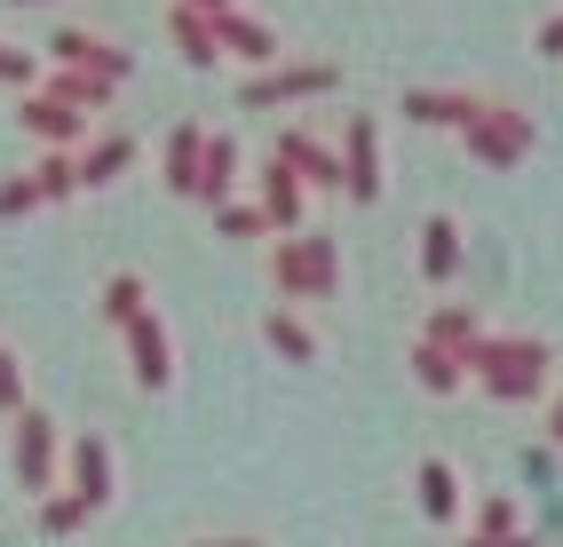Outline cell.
Segmentation results:
<instances>
[{
    "mask_svg": "<svg viewBox=\"0 0 563 547\" xmlns=\"http://www.w3.org/2000/svg\"><path fill=\"white\" fill-rule=\"evenodd\" d=\"M48 468H56V428H48L41 413H24V421H16V477H24L32 492H48Z\"/></svg>",
    "mask_w": 563,
    "mask_h": 547,
    "instance_id": "obj_1",
    "label": "cell"
},
{
    "mask_svg": "<svg viewBox=\"0 0 563 547\" xmlns=\"http://www.w3.org/2000/svg\"><path fill=\"white\" fill-rule=\"evenodd\" d=\"M278 278L294 286V294H325V286H333V246H325V238L286 246V254H278Z\"/></svg>",
    "mask_w": 563,
    "mask_h": 547,
    "instance_id": "obj_2",
    "label": "cell"
},
{
    "mask_svg": "<svg viewBox=\"0 0 563 547\" xmlns=\"http://www.w3.org/2000/svg\"><path fill=\"white\" fill-rule=\"evenodd\" d=\"M71 484H80V500H88V507H103V500H111V453L96 445V436H88V445H71Z\"/></svg>",
    "mask_w": 563,
    "mask_h": 547,
    "instance_id": "obj_3",
    "label": "cell"
},
{
    "mask_svg": "<svg viewBox=\"0 0 563 547\" xmlns=\"http://www.w3.org/2000/svg\"><path fill=\"white\" fill-rule=\"evenodd\" d=\"M128 342H135V381L159 389L167 381V334H159L152 317H128Z\"/></svg>",
    "mask_w": 563,
    "mask_h": 547,
    "instance_id": "obj_4",
    "label": "cell"
},
{
    "mask_svg": "<svg viewBox=\"0 0 563 547\" xmlns=\"http://www.w3.org/2000/svg\"><path fill=\"white\" fill-rule=\"evenodd\" d=\"M199 167H207V135L199 127H175L167 135V182H175V191H199Z\"/></svg>",
    "mask_w": 563,
    "mask_h": 547,
    "instance_id": "obj_5",
    "label": "cell"
},
{
    "mask_svg": "<svg viewBox=\"0 0 563 547\" xmlns=\"http://www.w3.org/2000/svg\"><path fill=\"white\" fill-rule=\"evenodd\" d=\"M310 88H333V71H325V64H302V71H278V80H262V88H246V103H286V96H310Z\"/></svg>",
    "mask_w": 563,
    "mask_h": 547,
    "instance_id": "obj_6",
    "label": "cell"
},
{
    "mask_svg": "<svg viewBox=\"0 0 563 547\" xmlns=\"http://www.w3.org/2000/svg\"><path fill=\"white\" fill-rule=\"evenodd\" d=\"M214 32H222L231 56H246V64H271V56H278V41H271L262 24H246V16H214Z\"/></svg>",
    "mask_w": 563,
    "mask_h": 547,
    "instance_id": "obj_7",
    "label": "cell"
},
{
    "mask_svg": "<svg viewBox=\"0 0 563 547\" xmlns=\"http://www.w3.org/2000/svg\"><path fill=\"white\" fill-rule=\"evenodd\" d=\"M32 127H41L48 143H71V135H80V112H71V103L64 96H41V103H32V112H24Z\"/></svg>",
    "mask_w": 563,
    "mask_h": 547,
    "instance_id": "obj_8",
    "label": "cell"
},
{
    "mask_svg": "<svg viewBox=\"0 0 563 547\" xmlns=\"http://www.w3.org/2000/svg\"><path fill=\"white\" fill-rule=\"evenodd\" d=\"M103 310L120 317V325H128V317H143V278H111V286H103Z\"/></svg>",
    "mask_w": 563,
    "mask_h": 547,
    "instance_id": "obj_9",
    "label": "cell"
},
{
    "mask_svg": "<svg viewBox=\"0 0 563 547\" xmlns=\"http://www.w3.org/2000/svg\"><path fill=\"white\" fill-rule=\"evenodd\" d=\"M421 492H429V516H453V468H421Z\"/></svg>",
    "mask_w": 563,
    "mask_h": 547,
    "instance_id": "obj_10",
    "label": "cell"
},
{
    "mask_svg": "<svg viewBox=\"0 0 563 547\" xmlns=\"http://www.w3.org/2000/svg\"><path fill=\"white\" fill-rule=\"evenodd\" d=\"M120 167H128V143H96V159L80 167V182H111Z\"/></svg>",
    "mask_w": 563,
    "mask_h": 547,
    "instance_id": "obj_11",
    "label": "cell"
},
{
    "mask_svg": "<svg viewBox=\"0 0 563 547\" xmlns=\"http://www.w3.org/2000/svg\"><path fill=\"white\" fill-rule=\"evenodd\" d=\"M88 516H96V507H88L80 492H71V500H48V532H80Z\"/></svg>",
    "mask_w": 563,
    "mask_h": 547,
    "instance_id": "obj_12",
    "label": "cell"
},
{
    "mask_svg": "<svg viewBox=\"0 0 563 547\" xmlns=\"http://www.w3.org/2000/svg\"><path fill=\"white\" fill-rule=\"evenodd\" d=\"M271 342H278L286 357H310V334H302V325H294V317H271Z\"/></svg>",
    "mask_w": 563,
    "mask_h": 547,
    "instance_id": "obj_13",
    "label": "cell"
},
{
    "mask_svg": "<svg viewBox=\"0 0 563 547\" xmlns=\"http://www.w3.org/2000/svg\"><path fill=\"white\" fill-rule=\"evenodd\" d=\"M24 206H41V182H0V214H24Z\"/></svg>",
    "mask_w": 563,
    "mask_h": 547,
    "instance_id": "obj_14",
    "label": "cell"
},
{
    "mask_svg": "<svg viewBox=\"0 0 563 547\" xmlns=\"http://www.w3.org/2000/svg\"><path fill=\"white\" fill-rule=\"evenodd\" d=\"M0 405H24V373H16V357H0Z\"/></svg>",
    "mask_w": 563,
    "mask_h": 547,
    "instance_id": "obj_15",
    "label": "cell"
},
{
    "mask_svg": "<svg viewBox=\"0 0 563 547\" xmlns=\"http://www.w3.org/2000/svg\"><path fill=\"white\" fill-rule=\"evenodd\" d=\"M222 231L246 238V231H262V214H254V206H222Z\"/></svg>",
    "mask_w": 563,
    "mask_h": 547,
    "instance_id": "obj_16",
    "label": "cell"
},
{
    "mask_svg": "<svg viewBox=\"0 0 563 547\" xmlns=\"http://www.w3.org/2000/svg\"><path fill=\"white\" fill-rule=\"evenodd\" d=\"M444 263H453V231L429 223V270H444Z\"/></svg>",
    "mask_w": 563,
    "mask_h": 547,
    "instance_id": "obj_17",
    "label": "cell"
},
{
    "mask_svg": "<svg viewBox=\"0 0 563 547\" xmlns=\"http://www.w3.org/2000/svg\"><path fill=\"white\" fill-rule=\"evenodd\" d=\"M0 80H32V64H24L16 48H0Z\"/></svg>",
    "mask_w": 563,
    "mask_h": 547,
    "instance_id": "obj_18",
    "label": "cell"
},
{
    "mask_svg": "<svg viewBox=\"0 0 563 547\" xmlns=\"http://www.w3.org/2000/svg\"><path fill=\"white\" fill-rule=\"evenodd\" d=\"M183 9H199V16H222V0H183Z\"/></svg>",
    "mask_w": 563,
    "mask_h": 547,
    "instance_id": "obj_19",
    "label": "cell"
},
{
    "mask_svg": "<svg viewBox=\"0 0 563 547\" xmlns=\"http://www.w3.org/2000/svg\"><path fill=\"white\" fill-rule=\"evenodd\" d=\"M207 547H254V539H207Z\"/></svg>",
    "mask_w": 563,
    "mask_h": 547,
    "instance_id": "obj_20",
    "label": "cell"
}]
</instances>
